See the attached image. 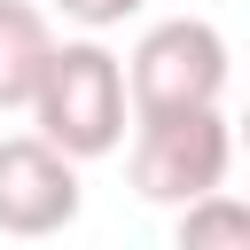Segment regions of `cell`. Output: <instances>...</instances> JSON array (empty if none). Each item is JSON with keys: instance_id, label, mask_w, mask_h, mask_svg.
<instances>
[{"instance_id": "obj_1", "label": "cell", "mask_w": 250, "mask_h": 250, "mask_svg": "<svg viewBox=\"0 0 250 250\" xmlns=\"http://www.w3.org/2000/svg\"><path fill=\"white\" fill-rule=\"evenodd\" d=\"M31 117H39V133L31 141H47L62 164H86V156H109L117 141H125V70H117V55L102 47V39H62L55 55H47V70H39V86H31Z\"/></svg>"}, {"instance_id": "obj_2", "label": "cell", "mask_w": 250, "mask_h": 250, "mask_svg": "<svg viewBox=\"0 0 250 250\" xmlns=\"http://www.w3.org/2000/svg\"><path fill=\"white\" fill-rule=\"evenodd\" d=\"M117 70H125L133 125H148V117H195V109H219V94H227V39L203 16H164V23L141 31V47Z\"/></svg>"}, {"instance_id": "obj_3", "label": "cell", "mask_w": 250, "mask_h": 250, "mask_svg": "<svg viewBox=\"0 0 250 250\" xmlns=\"http://www.w3.org/2000/svg\"><path fill=\"white\" fill-rule=\"evenodd\" d=\"M227 164H234V133H227V109H195V117H148L133 125V188L148 203H203L227 188Z\"/></svg>"}, {"instance_id": "obj_4", "label": "cell", "mask_w": 250, "mask_h": 250, "mask_svg": "<svg viewBox=\"0 0 250 250\" xmlns=\"http://www.w3.org/2000/svg\"><path fill=\"white\" fill-rule=\"evenodd\" d=\"M78 164H62L47 141H31V133H16V141H0V234H62L70 219H78Z\"/></svg>"}, {"instance_id": "obj_5", "label": "cell", "mask_w": 250, "mask_h": 250, "mask_svg": "<svg viewBox=\"0 0 250 250\" xmlns=\"http://www.w3.org/2000/svg\"><path fill=\"white\" fill-rule=\"evenodd\" d=\"M55 55V31L31 0H0V109H31V86Z\"/></svg>"}, {"instance_id": "obj_6", "label": "cell", "mask_w": 250, "mask_h": 250, "mask_svg": "<svg viewBox=\"0 0 250 250\" xmlns=\"http://www.w3.org/2000/svg\"><path fill=\"white\" fill-rule=\"evenodd\" d=\"M172 250H250V211H242L234 195H203V203L180 211Z\"/></svg>"}, {"instance_id": "obj_7", "label": "cell", "mask_w": 250, "mask_h": 250, "mask_svg": "<svg viewBox=\"0 0 250 250\" xmlns=\"http://www.w3.org/2000/svg\"><path fill=\"white\" fill-rule=\"evenodd\" d=\"M55 8H62L70 23H86V31H109V23H125L141 0H55Z\"/></svg>"}]
</instances>
